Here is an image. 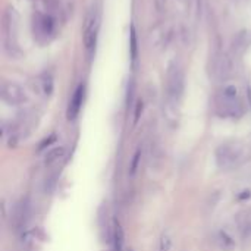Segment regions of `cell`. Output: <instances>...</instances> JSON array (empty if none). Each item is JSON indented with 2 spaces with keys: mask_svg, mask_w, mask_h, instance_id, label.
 Here are the masks:
<instances>
[{
  "mask_svg": "<svg viewBox=\"0 0 251 251\" xmlns=\"http://www.w3.org/2000/svg\"><path fill=\"white\" fill-rule=\"evenodd\" d=\"M97 32H99V18L94 10H90L85 16L84 29H82V40H84V49L88 56L93 54L97 43Z\"/></svg>",
  "mask_w": 251,
  "mask_h": 251,
  "instance_id": "obj_7",
  "label": "cell"
},
{
  "mask_svg": "<svg viewBox=\"0 0 251 251\" xmlns=\"http://www.w3.org/2000/svg\"><path fill=\"white\" fill-rule=\"evenodd\" d=\"M171 249H172V237L169 232H163L159 243V251H171Z\"/></svg>",
  "mask_w": 251,
  "mask_h": 251,
  "instance_id": "obj_16",
  "label": "cell"
},
{
  "mask_svg": "<svg viewBox=\"0 0 251 251\" xmlns=\"http://www.w3.org/2000/svg\"><path fill=\"white\" fill-rule=\"evenodd\" d=\"M141 154H143V150H141V147H138V149L135 150V153H134V156H132V160H131V165H129V176H131V178L135 176V174H137V171H138V168H140Z\"/></svg>",
  "mask_w": 251,
  "mask_h": 251,
  "instance_id": "obj_13",
  "label": "cell"
},
{
  "mask_svg": "<svg viewBox=\"0 0 251 251\" xmlns=\"http://www.w3.org/2000/svg\"><path fill=\"white\" fill-rule=\"evenodd\" d=\"M215 110L221 118L238 119L244 115V103L240 97V91L234 84H225L215 97Z\"/></svg>",
  "mask_w": 251,
  "mask_h": 251,
  "instance_id": "obj_2",
  "label": "cell"
},
{
  "mask_svg": "<svg viewBox=\"0 0 251 251\" xmlns=\"http://www.w3.org/2000/svg\"><path fill=\"white\" fill-rule=\"evenodd\" d=\"M40 85H41V91L46 94V96H50L53 93V78L50 75H43L40 78Z\"/></svg>",
  "mask_w": 251,
  "mask_h": 251,
  "instance_id": "obj_14",
  "label": "cell"
},
{
  "mask_svg": "<svg viewBox=\"0 0 251 251\" xmlns=\"http://www.w3.org/2000/svg\"><path fill=\"white\" fill-rule=\"evenodd\" d=\"M184 90H185V75L182 66L178 62H172L168 66L166 84H165V113L169 119L176 118Z\"/></svg>",
  "mask_w": 251,
  "mask_h": 251,
  "instance_id": "obj_1",
  "label": "cell"
},
{
  "mask_svg": "<svg viewBox=\"0 0 251 251\" xmlns=\"http://www.w3.org/2000/svg\"><path fill=\"white\" fill-rule=\"evenodd\" d=\"M215 241H216V246L219 247L221 251H234L237 247V243H235V238L232 237V234L226 229H219L216 232V237H215Z\"/></svg>",
  "mask_w": 251,
  "mask_h": 251,
  "instance_id": "obj_10",
  "label": "cell"
},
{
  "mask_svg": "<svg viewBox=\"0 0 251 251\" xmlns=\"http://www.w3.org/2000/svg\"><path fill=\"white\" fill-rule=\"evenodd\" d=\"M84 96H85V87L81 84L76 87V90L74 91L71 100H69V104H68V112H66V116L69 121H75L81 112V107H82V103H84Z\"/></svg>",
  "mask_w": 251,
  "mask_h": 251,
  "instance_id": "obj_9",
  "label": "cell"
},
{
  "mask_svg": "<svg viewBox=\"0 0 251 251\" xmlns=\"http://www.w3.org/2000/svg\"><path fill=\"white\" fill-rule=\"evenodd\" d=\"M131 44H132V59H135V56H137V41H135L134 31H132V35H131Z\"/></svg>",
  "mask_w": 251,
  "mask_h": 251,
  "instance_id": "obj_18",
  "label": "cell"
},
{
  "mask_svg": "<svg viewBox=\"0 0 251 251\" xmlns=\"http://www.w3.org/2000/svg\"><path fill=\"white\" fill-rule=\"evenodd\" d=\"M112 247L113 251H124L125 247V232L118 219H113L112 225Z\"/></svg>",
  "mask_w": 251,
  "mask_h": 251,
  "instance_id": "obj_11",
  "label": "cell"
},
{
  "mask_svg": "<svg viewBox=\"0 0 251 251\" xmlns=\"http://www.w3.org/2000/svg\"><path fill=\"white\" fill-rule=\"evenodd\" d=\"M143 109H144V103L141 100H138L137 107H135V115H134V124H137L140 121V116L143 115Z\"/></svg>",
  "mask_w": 251,
  "mask_h": 251,
  "instance_id": "obj_17",
  "label": "cell"
},
{
  "mask_svg": "<svg viewBox=\"0 0 251 251\" xmlns=\"http://www.w3.org/2000/svg\"><path fill=\"white\" fill-rule=\"evenodd\" d=\"M209 72L210 76L215 78L216 81H226L229 75L232 74V60L231 57L222 51L221 49H216L210 54V63H209Z\"/></svg>",
  "mask_w": 251,
  "mask_h": 251,
  "instance_id": "obj_5",
  "label": "cell"
},
{
  "mask_svg": "<svg viewBox=\"0 0 251 251\" xmlns=\"http://www.w3.org/2000/svg\"><path fill=\"white\" fill-rule=\"evenodd\" d=\"M1 40L3 50L10 57H18L21 54V49L18 44V13L13 7L4 10L1 18Z\"/></svg>",
  "mask_w": 251,
  "mask_h": 251,
  "instance_id": "obj_3",
  "label": "cell"
},
{
  "mask_svg": "<svg viewBox=\"0 0 251 251\" xmlns=\"http://www.w3.org/2000/svg\"><path fill=\"white\" fill-rule=\"evenodd\" d=\"M126 251H134V250H132V249H129V250H126Z\"/></svg>",
  "mask_w": 251,
  "mask_h": 251,
  "instance_id": "obj_19",
  "label": "cell"
},
{
  "mask_svg": "<svg viewBox=\"0 0 251 251\" xmlns=\"http://www.w3.org/2000/svg\"><path fill=\"white\" fill-rule=\"evenodd\" d=\"M32 31L38 40H49L54 32L53 15L43 10H37L32 16Z\"/></svg>",
  "mask_w": 251,
  "mask_h": 251,
  "instance_id": "obj_6",
  "label": "cell"
},
{
  "mask_svg": "<svg viewBox=\"0 0 251 251\" xmlns=\"http://www.w3.org/2000/svg\"><path fill=\"white\" fill-rule=\"evenodd\" d=\"M237 224H238V231H240V235L243 237V240H250L251 238V209L250 210L243 212V213L238 216Z\"/></svg>",
  "mask_w": 251,
  "mask_h": 251,
  "instance_id": "obj_12",
  "label": "cell"
},
{
  "mask_svg": "<svg viewBox=\"0 0 251 251\" xmlns=\"http://www.w3.org/2000/svg\"><path fill=\"white\" fill-rule=\"evenodd\" d=\"M216 165L222 171H232L238 168L244 159V149L238 143H225L215 151Z\"/></svg>",
  "mask_w": 251,
  "mask_h": 251,
  "instance_id": "obj_4",
  "label": "cell"
},
{
  "mask_svg": "<svg viewBox=\"0 0 251 251\" xmlns=\"http://www.w3.org/2000/svg\"><path fill=\"white\" fill-rule=\"evenodd\" d=\"M1 100L10 106H18V104H22L26 101V94H25V90L16 84V82H12V81H4L1 84Z\"/></svg>",
  "mask_w": 251,
  "mask_h": 251,
  "instance_id": "obj_8",
  "label": "cell"
},
{
  "mask_svg": "<svg viewBox=\"0 0 251 251\" xmlns=\"http://www.w3.org/2000/svg\"><path fill=\"white\" fill-rule=\"evenodd\" d=\"M63 149L62 147H56L53 150H50L46 156V165H53L54 162H57L62 156H63Z\"/></svg>",
  "mask_w": 251,
  "mask_h": 251,
  "instance_id": "obj_15",
  "label": "cell"
}]
</instances>
